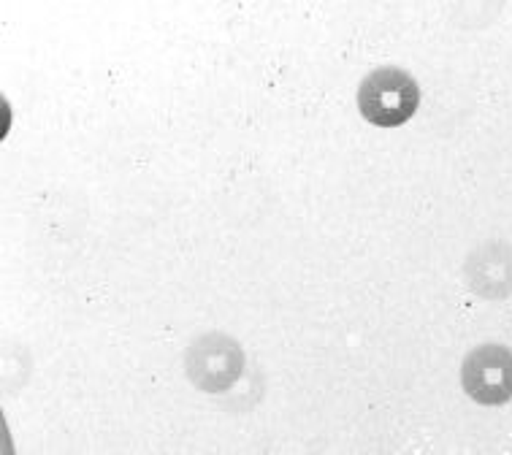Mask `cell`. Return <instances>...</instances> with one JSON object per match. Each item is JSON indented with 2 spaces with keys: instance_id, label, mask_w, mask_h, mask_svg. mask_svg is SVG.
Here are the masks:
<instances>
[{
  "instance_id": "obj_4",
  "label": "cell",
  "mask_w": 512,
  "mask_h": 455,
  "mask_svg": "<svg viewBox=\"0 0 512 455\" xmlns=\"http://www.w3.org/2000/svg\"><path fill=\"white\" fill-rule=\"evenodd\" d=\"M464 277L477 296H512V247L510 244H485L469 255Z\"/></svg>"
},
{
  "instance_id": "obj_3",
  "label": "cell",
  "mask_w": 512,
  "mask_h": 455,
  "mask_svg": "<svg viewBox=\"0 0 512 455\" xmlns=\"http://www.w3.org/2000/svg\"><path fill=\"white\" fill-rule=\"evenodd\" d=\"M461 388L483 407H502L512 401V350L502 344H483L461 363Z\"/></svg>"
},
{
  "instance_id": "obj_1",
  "label": "cell",
  "mask_w": 512,
  "mask_h": 455,
  "mask_svg": "<svg viewBox=\"0 0 512 455\" xmlns=\"http://www.w3.org/2000/svg\"><path fill=\"white\" fill-rule=\"evenodd\" d=\"M420 106V87L404 68L382 65L358 87V109L380 128H399Z\"/></svg>"
},
{
  "instance_id": "obj_2",
  "label": "cell",
  "mask_w": 512,
  "mask_h": 455,
  "mask_svg": "<svg viewBox=\"0 0 512 455\" xmlns=\"http://www.w3.org/2000/svg\"><path fill=\"white\" fill-rule=\"evenodd\" d=\"M244 372V353L236 339L204 334L187 347L185 374L204 393H223Z\"/></svg>"
}]
</instances>
